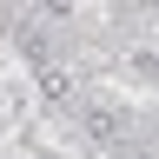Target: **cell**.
<instances>
[{
  "label": "cell",
  "instance_id": "6da1fadb",
  "mask_svg": "<svg viewBox=\"0 0 159 159\" xmlns=\"http://www.w3.org/2000/svg\"><path fill=\"white\" fill-rule=\"evenodd\" d=\"M80 133H86L93 146H113V139L126 133V113H119L113 99H86V106H80Z\"/></svg>",
  "mask_w": 159,
  "mask_h": 159
},
{
  "label": "cell",
  "instance_id": "7a4b0ae2",
  "mask_svg": "<svg viewBox=\"0 0 159 159\" xmlns=\"http://www.w3.org/2000/svg\"><path fill=\"white\" fill-rule=\"evenodd\" d=\"M40 93H47V99H73V80L60 66H47V73H40Z\"/></svg>",
  "mask_w": 159,
  "mask_h": 159
},
{
  "label": "cell",
  "instance_id": "3957f363",
  "mask_svg": "<svg viewBox=\"0 0 159 159\" xmlns=\"http://www.w3.org/2000/svg\"><path fill=\"white\" fill-rule=\"evenodd\" d=\"M13 40H20V53H27V60H47V40H40V33H33V27H20V33H13Z\"/></svg>",
  "mask_w": 159,
  "mask_h": 159
},
{
  "label": "cell",
  "instance_id": "277c9868",
  "mask_svg": "<svg viewBox=\"0 0 159 159\" xmlns=\"http://www.w3.org/2000/svg\"><path fill=\"white\" fill-rule=\"evenodd\" d=\"M27 159H47V152H27Z\"/></svg>",
  "mask_w": 159,
  "mask_h": 159
},
{
  "label": "cell",
  "instance_id": "5b68a950",
  "mask_svg": "<svg viewBox=\"0 0 159 159\" xmlns=\"http://www.w3.org/2000/svg\"><path fill=\"white\" fill-rule=\"evenodd\" d=\"M0 27H7V20H0Z\"/></svg>",
  "mask_w": 159,
  "mask_h": 159
},
{
  "label": "cell",
  "instance_id": "8992f818",
  "mask_svg": "<svg viewBox=\"0 0 159 159\" xmlns=\"http://www.w3.org/2000/svg\"><path fill=\"white\" fill-rule=\"evenodd\" d=\"M27 7H33V0H27Z\"/></svg>",
  "mask_w": 159,
  "mask_h": 159
}]
</instances>
